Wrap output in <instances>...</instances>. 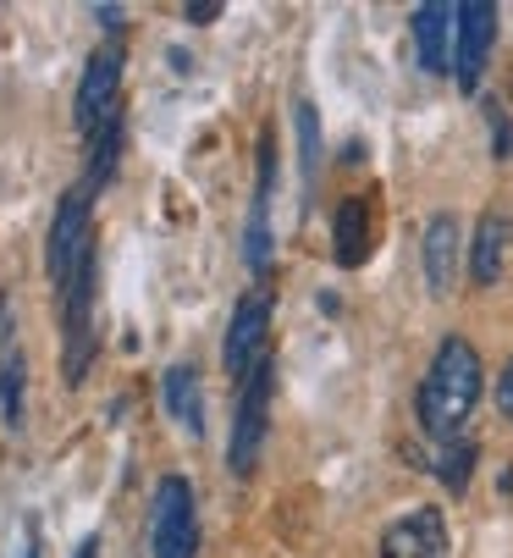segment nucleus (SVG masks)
Masks as SVG:
<instances>
[{
  "label": "nucleus",
  "instance_id": "nucleus-8",
  "mask_svg": "<svg viewBox=\"0 0 513 558\" xmlns=\"http://www.w3.org/2000/svg\"><path fill=\"white\" fill-rule=\"evenodd\" d=\"M491 45H497V7L491 0H464L459 17H453V77H459L464 95L480 89Z\"/></svg>",
  "mask_w": 513,
  "mask_h": 558
},
{
  "label": "nucleus",
  "instance_id": "nucleus-4",
  "mask_svg": "<svg viewBox=\"0 0 513 558\" xmlns=\"http://www.w3.org/2000/svg\"><path fill=\"white\" fill-rule=\"evenodd\" d=\"M61 332H66L61 371H66V381H83V365L95 354V250L61 282Z\"/></svg>",
  "mask_w": 513,
  "mask_h": 558
},
{
  "label": "nucleus",
  "instance_id": "nucleus-23",
  "mask_svg": "<svg viewBox=\"0 0 513 558\" xmlns=\"http://www.w3.org/2000/svg\"><path fill=\"white\" fill-rule=\"evenodd\" d=\"M95 17H100L106 28H122V12H117V7H95Z\"/></svg>",
  "mask_w": 513,
  "mask_h": 558
},
{
  "label": "nucleus",
  "instance_id": "nucleus-24",
  "mask_svg": "<svg viewBox=\"0 0 513 558\" xmlns=\"http://www.w3.org/2000/svg\"><path fill=\"white\" fill-rule=\"evenodd\" d=\"M72 558H100V536H89V542H77V553Z\"/></svg>",
  "mask_w": 513,
  "mask_h": 558
},
{
  "label": "nucleus",
  "instance_id": "nucleus-17",
  "mask_svg": "<svg viewBox=\"0 0 513 558\" xmlns=\"http://www.w3.org/2000/svg\"><path fill=\"white\" fill-rule=\"evenodd\" d=\"M23 354H0V421L7 426H23Z\"/></svg>",
  "mask_w": 513,
  "mask_h": 558
},
{
  "label": "nucleus",
  "instance_id": "nucleus-20",
  "mask_svg": "<svg viewBox=\"0 0 513 558\" xmlns=\"http://www.w3.org/2000/svg\"><path fill=\"white\" fill-rule=\"evenodd\" d=\"M486 122H491V155L508 161V155H513V122H508V111L497 100H486Z\"/></svg>",
  "mask_w": 513,
  "mask_h": 558
},
{
  "label": "nucleus",
  "instance_id": "nucleus-10",
  "mask_svg": "<svg viewBox=\"0 0 513 558\" xmlns=\"http://www.w3.org/2000/svg\"><path fill=\"white\" fill-rule=\"evenodd\" d=\"M271 189H277V144L260 138V183H254L248 232H243V260L254 277H271Z\"/></svg>",
  "mask_w": 513,
  "mask_h": 558
},
{
  "label": "nucleus",
  "instance_id": "nucleus-15",
  "mask_svg": "<svg viewBox=\"0 0 513 558\" xmlns=\"http://www.w3.org/2000/svg\"><path fill=\"white\" fill-rule=\"evenodd\" d=\"M508 238H513L508 216L486 210V216L475 221V244H469V277H475L480 288H491V282L502 277V260H508Z\"/></svg>",
  "mask_w": 513,
  "mask_h": 558
},
{
  "label": "nucleus",
  "instance_id": "nucleus-1",
  "mask_svg": "<svg viewBox=\"0 0 513 558\" xmlns=\"http://www.w3.org/2000/svg\"><path fill=\"white\" fill-rule=\"evenodd\" d=\"M480 387H486V365H480V349L469 338H442L437 354H431V371H425L419 392H414V415H419V432L431 437L437 448L442 442H459L475 404H480Z\"/></svg>",
  "mask_w": 513,
  "mask_h": 558
},
{
  "label": "nucleus",
  "instance_id": "nucleus-22",
  "mask_svg": "<svg viewBox=\"0 0 513 558\" xmlns=\"http://www.w3.org/2000/svg\"><path fill=\"white\" fill-rule=\"evenodd\" d=\"M497 410L513 421V360L502 365V376H497Z\"/></svg>",
  "mask_w": 513,
  "mask_h": 558
},
{
  "label": "nucleus",
  "instance_id": "nucleus-9",
  "mask_svg": "<svg viewBox=\"0 0 513 558\" xmlns=\"http://www.w3.org/2000/svg\"><path fill=\"white\" fill-rule=\"evenodd\" d=\"M448 547H453V536H448V514L437 504H419L381 531V558H448Z\"/></svg>",
  "mask_w": 513,
  "mask_h": 558
},
{
  "label": "nucleus",
  "instance_id": "nucleus-2",
  "mask_svg": "<svg viewBox=\"0 0 513 558\" xmlns=\"http://www.w3.org/2000/svg\"><path fill=\"white\" fill-rule=\"evenodd\" d=\"M149 553L155 558H194L199 553V504L188 475H160L149 498Z\"/></svg>",
  "mask_w": 513,
  "mask_h": 558
},
{
  "label": "nucleus",
  "instance_id": "nucleus-13",
  "mask_svg": "<svg viewBox=\"0 0 513 558\" xmlns=\"http://www.w3.org/2000/svg\"><path fill=\"white\" fill-rule=\"evenodd\" d=\"M331 244H337V266L354 271L370 260V199L365 194H349L337 205V221H331Z\"/></svg>",
  "mask_w": 513,
  "mask_h": 558
},
{
  "label": "nucleus",
  "instance_id": "nucleus-16",
  "mask_svg": "<svg viewBox=\"0 0 513 558\" xmlns=\"http://www.w3.org/2000/svg\"><path fill=\"white\" fill-rule=\"evenodd\" d=\"M122 138H127V122H122V117H111L100 133H89V138H83V144H89V178H83L89 189H106V183L117 178V161H122Z\"/></svg>",
  "mask_w": 513,
  "mask_h": 558
},
{
  "label": "nucleus",
  "instance_id": "nucleus-6",
  "mask_svg": "<svg viewBox=\"0 0 513 558\" xmlns=\"http://www.w3.org/2000/svg\"><path fill=\"white\" fill-rule=\"evenodd\" d=\"M122 66H127L122 45H100L89 56V66H83L77 95H72V122H77L83 138L100 133L111 117H122Z\"/></svg>",
  "mask_w": 513,
  "mask_h": 558
},
{
  "label": "nucleus",
  "instance_id": "nucleus-7",
  "mask_svg": "<svg viewBox=\"0 0 513 558\" xmlns=\"http://www.w3.org/2000/svg\"><path fill=\"white\" fill-rule=\"evenodd\" d=\"M266 338H271V293L266 288H254L237 299L232 310V322H227V343H221V365L227 376H248L254 365L266 360Z\"/></svg>",
  "mask_w": 513,
  "mask_h": 558
},
{
  "label": "nucleus",
  "instance_id": "nucleus-14",
  "mask_svg": "<svg viewBox=\"0 0 513 558\" xmlns=\"http://www.w3.org/2000/svg\"><path fill=\"white\" fill-rule=\"evenodd\" d=\"M160 398H166V415L183 421L188 437L205 432V387H199V371L194 365H171L160 376Z\"/></svg>",
  "mask_w": 513,
  "mask_h": 558
},
{
  "label": "nucleus",
  "instance_id": "nucleus-18",
  "mask_svg": "<svg viewBox=\"0 0 513 558\" xmlns=\"http://www.w3.org/2000/svg\"><path fill=\"white\" fill-rule=\"evenodd\" d=\"M293 122H298V155H304V189H315V178H320V117H315L309 100H298Z\"/></svg>",
  "mask_w": 513,
  "mask_h": 558
},
{
  "label": "nucleus",
  "instance_id": "nucleus-5",
  "mask_svg": "<svg viewBox=\"0 0 513 558\" xmlns=\"http://www.w3.org/2000/svg\"><path fill=\"white\" fill-rule=\"evenodd\" d=\"M271 354L243 376V392H237V415H232V442H227V464L232 475H248L260 464V448H266V426H271Z\"/></svg>",
  "mask_w": 513,
  "mask_h": 558
},
{
  "label": "nucleus",
  "instance_id": "nucleus-11",
  "mask_svg": "<svg viewBox=\"0 0 513 558\" xmlns=\"http://www.w3.org/2000/svg\"><path fill=\"white\" fill-rule=\"evenodd\" d=\"M425 282H431V293L437 299H448L453 293V282H459V250H464V232H459V216L453 210H442V216H431L425 221Z\"/></svg>",
  "mask_w": 513,
  "mask_h": 558
},
{
  "label": "nucleus",
  "instance_id": "nucleus-19",
  "mask_svg": "<svg viewBox=\"0 0 513 558\" xmlns=\"http://www.w3.org/2000/svg\"><path fill=\"white\" fill-rule=\"evenodd\" d=\"M475 459H480V448H475L469 437H459V442H442V453H437V464H431V470L442 475V482H448L453 493H464V487H469V464H475Z\"/></svg>",
  "mask_w": 513,
  "mask_h": 558
},
{
  "label": "nucleus",
  "instance_id": "nucleus-12",
  "mask_svg": "<svg viewBox=\"0 0 513 558\" xmlns=\"http://www.w3.org/2000/svg\"><path fill=\"white\" fill-rule=\"evenodd\" d=\"M453 17L459 7H448V0H425V7H414V50H419V66L425 72H453Z\"/></svg>",
  "mask_w": 513,
  "mask_h": 558
},
{
  "label": "nucleus",
  "instance_id": "nucleus-3",
  "mask_svg": "<svg viewBox=\"0 0 513 558\" xmlns=\"http://www.w3.org/2000/svg\"><path fill=\"white\" fill-rule=\"evenodd\" d=\"M95 250V189L89 183H72L50 216V238H45V271L61 288L72 277V266Z\"/></svg>",
  "mask_w": 513,
  "mask_h": 558
},
{
  "label": "nucleus",
  "instance_id": "nucleus-25",
  "mask_svg": "<svg viewBox=\"0 0 513 558\" xmlns=\"http://www.w3.org/2000/svg\"><path fill=\"white\" fill-rule=\"evenodd\" d=\"M0 315H7V293H0Z\"/></svg>",
  "mask_w": 513,
  "mask_h": 558
},
{
  "label": "nucleus",
  "instance_id": "nucleus-21",
  "mask_svg": "<svg viewBox=\"0 0 513 558\" xmlns=\"http://www.w3.org/2000/svg\"><path fill=\"white\" fill-rule=\"evenodd\" d=\"M183 17H188L194 28H205V23L221 17V0H194V7H183Z\"/></svg>",
  "mask_w": 513,
  "mask_h": 558
}]
</instances>
